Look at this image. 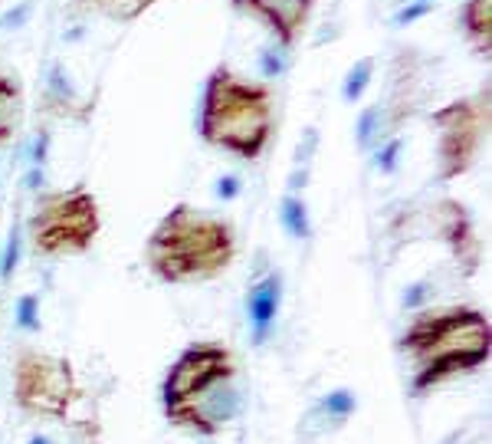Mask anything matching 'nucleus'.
Listing matches in <instances>:
<instances>
[{
  "label": "nucleus",
  "mask_w": 492,
  "mask_h": 444,
  "mask_svg": "<svg viewBox=\"0 0 492 444\" xmlns=\"http://www.w3.org/2000/svg\"><path fill=\"white\" fill-rule=\"evenodd\" d=\"M426 10H430V0H420V4H410V7L404 10V13H398V17H394V23H398V27H410L414 20L426 17Z\"/></svg>",
  "instance_id": "nucleus-25"
},
{
  "label": "nucleus",
  "mask_w": 492,
  "mask_h": 444,
  "mask_svg": "<svg viewBox=\"0 0 492 444\" xmlns=\"http://www.w3.org/2000/svg\"><path fill=\"white\" fill-rule=\"evenodd\" d=\"M283 306V277L279 273H266L263 280H256L246 293V319H250V333H253V346H263L276 326Z\"/></svg>",
  "instance_id": "nucleus-11"
},
{
  "label": "nucleus",
  "mask_w": 492,
  "mask_h": 444,
  "mask_svg": "<svg viewBox=\"0 0 492 444\" xmlns=\"http://www.w3.org/2000/svg\"><path fill=\"white\" fill-rule=\"evenodd\" d=\"M279 218H283V227L293 234L295 241H305L312 234V224H309V208L299 194H286L279 201Z\"/></svg>",
  "instance_id": "nucleus-16"
},
{
  "label": "nucleus",
  "mask_w": 492,
  "mask_h": 444,
  "mask_svg": "<svg viewBox=\"0 0 492 444\" xmlns=\"http://www.w3.org/2000/svg\"><path fill=\"white\" fill-rule=\"evenodd\" d=\"M434 224H436V234L450 244L453 257L466 267V273L476 271L479 263V241L473 234V221L460 201H440L434 208Z\"/></svg>",
  "instance_id": "nucleus-10"
},
{
  "label": "nucleus",
  "mask_w": 492,
  "mask_h": 444,
  "mask_svg": "<svg viewBox=\"0 0 492 444\" xmlns=\"http://www.w3.org/2000/svg\"><path fill=\"white\" fill-rule=\"evenodd\" d=\"M233 4L263 20L283 47H293L295 40L303 37L315 7V0H233Z\"/></svg>",
  "instance_id": "nucleus-9"
},
{
  "label": "nucleus",
  "mask_w": 492,
  "mask_h": 444,
  "mask_svg": "<svg viewBox=\"0 0 492 444\" xmlns=\"http://www.w3.org/2000/svg\"><path fill=\"white\" fill-rule=\"evenodd\" d=\"M355 142H358L361 152H368L374 142H381V102L368 106L358 116V126H355Z\"/></svg>",
  "instance_id": "nucleus-20"
},
{
  "label": "nucleus",
  "mask_w": 492,
  "mask_h": 444,
  "mask_svg": "<svg viewBox=\"0 0 492 444\" xmlns=\"http://www.w3.org/2000/svg\"><path fill=\"white\" fill-rule=\"evenodd\" d=\"M371 76H374V59L371 57L358 59V63L345 73V83H341V99H345V102H358V99L365 96V89H368Z\"/></svg>",
  "instance_id": "nucleus-18"
},
{
  "label": "nucleus",
  "mask_w": 492,
  "mask_h": 444,
  "mask_svg": "<svg viewBox=\"0 0 492 444\" xmlns=\"http://www.w3.org/2000/svg\"><path fill=\"white\" fill-rule=\"evenodd\" d=\"M27 444H57V441H53V438H47V435H30Z\"/></svg>",
  "instance_id": "nucleus-29"
},
{
  "label": "nucleus",
  "mask_w": 492,
  "mask_h": 444,
  "mask_svg": "<svg viewBox=\"0 0 492 444\" xmlns=\"http://www.w3.org/2000/svg\"><path fill=\"white\" fill-rule=\"evenodd\" d=\"M198 129L207 146L253 162L273 138V89L217 67L204 83Z\"/></svg>",
  "instance_id": "nucleus-3"
},
{
  "label": "nucleus",
  "mask_w": 492,
  "mask_h": 444,
  "mask_svg": "<svg viewBox=\"0 0 492 444\" xmlns=\"http://www.w3.org/2000/svg\"><path fill=\"white\" fill-rule=\"evenodd\" d=\"M20 251H23V231L20 224H13L7 234V247H4V261H0V280H10L17 273V263H20Z\"/></svg>",
  "instance_id": "nucleus-21"
},
{
  "label": "nucleus",
  "mask_w": 492,
  "mask_h": 444,
  "mask_svg": "<svg viewBox=\"0 0 492 444\" xmlns=\"http://www.w3.org/2000/svg\"><path fill=\"white\" fill-rule=\"evenodd\" d=\"M47 148H49V136L47 132H40L37 142H33V168H43V162H47Z\"/></svg>",
  "instance_id": "nucleus-27"
},
{
  "label": "nucleus",
  "mask_w": 492,
  "mask_h": 444,
  "mask_svg": "<svg viewBox=\"0 0 492 444\" xmlns=\"http://www.w3.org/2000/svg\"><path fill=\"white\" fill-rule=\"evenodd\" d=\"M430 299V283L420 280V283H410L408 293H404V309H420Z\"/></svg>",
  "instance_id": "nucleus-24"
},
{
  "label": "nucleus",
  "mask_w": 492,
  "mask_h": 444,
  "mask_svg": "<svg viewBox=\"0 0 492 444\" xmlns=\"http://www.w3.org/2000/svg\"><path fill=\"white\" fill-rule=\"evenodd\" d=\"M227 378H237L233 349L224 342H190L188 349H180V356L171 362L168 376H164L162 408L174 412Z\"/></svg>",
  "instance_id": "nucleus-7"
},
{
  "label": "nucleus",
  "mask_w": 492,
  "mask_h": 444,
  "mask_svg": "<svg viewBox=\"0 0 492 444\" xmlns=\"http://www.w3.org/2000/svg\"><path fill=\"white\" fill-rule=\"evenodd\" d=\"M315 402H319V405H322L325 412L335 418V422H341V425H348V418L358 412V395H355V388H345V386L329 388V392L319 395Z\"/></svg>",
  "instance_id": "nucleus-17"
},
{
  "label": "nucleus",
  "mask_w": 492,
  "mask_h": 444,
  "mask_svg": "<svg viewBox=\"0 0 492 444\" xmlns=\"http://www.w3.org/2000/svg\"><path fill=\"white\" fill-rule=\"evenodd\" d=\"M240 405L243 402H240L237 378H227V382H217L214 388H207L204 395L190 398L188 405L164 412V418L180 431H190V435L200 438H217L230 422H237Z\"/></svg>",
  "instance_id": "nucleus-8"
},
{
  "label": "nucleus",
  "mask_w": 492,
  "mask_h": 444,
  "mask_svg": "<svg viewBox=\"0 0 492 444\" xmlns=\"http://www.w3.org/2000/svg\"><path fill=\"white\" fill-rule=\"evenodd\" d=\"M263 69L266 73H269V76H276V73H283V63H279V59H273V53H263Z\"/></svg>",
  "instance_id": "nucleus-28"
},
{
  "label": "nucleus",
  "mask_w": 492,
  "mask_h": 444,
  "mask_svg": "<svg viewBox=\"0 0 492 444\" xmlns=\"http://www.w3.org/2000/svg\"><path fill=\"white\" fill-rule=\"evenodd\" d=\"M79 398L73 362L43 349H20L13 359V405L30 418H66Z\"/></svg>",
  "instance_id": "nucleus-5"
},
{
  "label": "nucleus",
  "mask_w": 492,
  "mask_h": 444,
  "mask_svg": "<svg viewBox=\"0 0 492 444\" xmlns=\"http://www.w3.org/2000/svg\"><path fill=\"white\" fill-rule=\"evenodd\" d=\"M398 349L410 359L414 395H426L460 376L483 369L492 356V326L483 309H420L400 333Z\"/></svg>",
  "instance_id": "nucleus-1"
},
{
  "label": "nucleus",
  "mask_w": 492,
  "mask_h": 444,
  "mask_svg": "<svg viewBox=\"0 0 492 444\" xmlns=\"http://www.w3.org/2000/svg\"><path fill=\"white\" fill-rule=\"evenodd\" d=\"M17 326L23 333H37L40 329V297L37 293H23L17 299Z\"/></svg>",
  "instance_id": "nucleus-22"
},
{
  "label": "nucleus",
  "mask_w": 492,
  "mask_h": 444,
  "mask_svg": "<svg viewBox=\"0 0 492 444\" xmlns=\"http://www.w3.org/2000/svg\"><path fill=\"white\" fill-rule=\"evenodd\" d=\"M460 20H463L466 37H470V43L476 47V53L489 57L492 53V0H463Z\"/></svg>",
  "instance_id": "nucleus-13"
},
{
  "label": "nucleus",
  "mask_w": 492,
  "mask_h": 444,
  "mask_svg": "<svg viewBox=\"0 0 492 444\" xmlns=\"http://www.w3.org/2000/svg\"><path fill=\"white\" fill-rule=\"evenodd\" d=\"M341 422H335V418L325 412L319 402H312V405L305 408L303 415H299V425H295V438L303 444H319L325 441L329 435H335V431H341Z\"/></svg>",
  "instance_id": "nucleus-14"
},
{
  "label": "nucleus",
  "mask_w": 492,
  "mask_h": 444,
  "mask_svg": "<svg viewBox=\"0 0 492 444\" xmlns=\"http://www.w3.org/2000/svg\"><path fill=\"white\" fill-rule=\"evenodd\" d=\"M400 148H404V142H400V138H388V142H381V148H378V168L384 174H391L394 168H398Z\"/></svg>",
  "instance_id": "nucleus-23"
},
{
  "label": "nucleus",
  "mask_w": 492,
  "mask_h": 444,
  "mask_svg": "<svg viewBox=\"0 0 492 444\" xmlns=\"http://www.w3.org/2000/svg\"><path fill=\"white\" fill-rule=\"evenodd\" d=\"M240 194V178H233V174H224L217 182V198H224V201H230V198H237Z\"/></svg>",
  "instance_id": "nucleus-26"
},
{
  "label": "nucleus",
  "mask_w": 492,
  "mask_h": 444,
  "mask_svg": "<svg viewBox=\"0 0 492 444\" xmlns=\"http://www.w3.org/2000/svg\"><path fill=\"white\" fill-rule=\"evenodd\" d=\"M47 102L49 109H57V112H73V106H76V99H73V89H69L66 76H63V69L53 67L49 69V83H47Z\"/></svg>",
  "instance_id": "nucleus-19"
},
{
  "label": "nucleus",
  "mask_w": 492,
  "mask_h": 444,
  "mask_svg": "<svg viewBox=\"0 0 492 444\" xmlns=\"http://www.w3.org/2000/svg\"><path fill=\"white\" fill-rule=\"evenodd\" d=\"M83 10H95L102 17L115 20V23H132V20L145 17L158 0H76Z\"/></svg>",
  "instance_id": "nucleus-15"
},
{
  "label": "nucleus",
  "mask_w": 492,
  "mask_h": 444,
  "mask_svg": "<svg viewBox=\"0 0 492 444\" xmlns=\"http://www.w3.org/2000/svg\"><path fill=\"white\" fill-rule=\"evenodd\" d=\"M23 122V86L17 76L0 73V146H10Z\"/></svg>",
  "instance_id": "nucleus-12"
},
{
  "label": "nucleus",
  "mask_w": 492,
  "mask_h": 444,
  "mask_svg": "<svg viewBox=\"0 0 492 444\" xmlns=\"http://www.w3.org/2000/svg\"><path fill=\"white\" fill-rule=\"evenodd\" d=\"M436 129V182H456L476 164L489 136V86L476 96L453 99L430 116Z\"/></svg>",
  "instance_id": "nucleus-6"
},
{
  "label": "nucleus",
  "mask_w": 492,
  "mask_h": 444,
  "mask_svg": "<svg viewBox=\"0 0 492 444\" xmlns=\"http://www.w3.org/2000/svg\"><path fill=\"white\" fill-rule=\"evenodd\" d=\"M102 231L95 194L76 184L66 191H40L27 218V237L37 257H83Z\"/></svg>",
  "instance_id": "nucleus-4"
},
{
  "label": "nucleus",
  "mask_w": 492,
  "mask_h": 444,
  "mask_svg": "<svg viewBox=\"0 0 492 444\" xmlns=\"http://www.w3.org/2000/svg\"><path fill=\"white\" fill-rule=\"evenodd\" d=\"M237 261V231L227 218L207 214L194 204H174L154 224L145 244V263L162 283L188 287L227 273Z\"/></svg>",
  "instance_id": "nucleus-2"
}]
</instances>
